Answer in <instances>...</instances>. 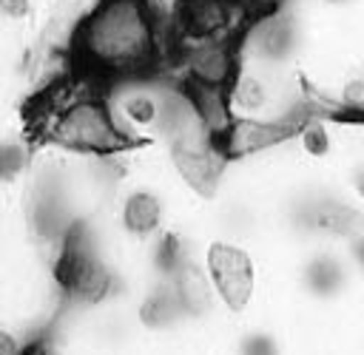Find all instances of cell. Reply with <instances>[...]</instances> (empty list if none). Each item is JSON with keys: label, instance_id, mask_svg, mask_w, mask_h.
Returning a JSON list of instances; mask_svg holds the SVG:
<instances>
[{"label": "cell", "instance_id": "cell-1", "mask_svg": "<svg viewBox=\"0 0 364 355\" xmlns=\"http://www.w3.org/2000/svg\"><path fill=\"white\" fill-rule=\"evenodd\" d=\"M74 60L91 77H139L162 51L145 0H100L74 37Z\"/></svg>", "mask_w": 364, "mask_h": 355}, {"label": "cell", "instance_id": "cell-2", "mask_svg": "<svg viewBox=\"0 0 364 355\" xmlns=\"http://www.w3.org/2000/svg\"><path fill=\"white\" fill-rule=\"evenodd\" d=\"M202 267L233 321L270 315V261L267 253L250 244L205 236Z\"/></svg>", "mask_w": 364, "mask_h": 355}, {"label": "cell", "instance_id": "cell-3", "mask_svg": "<svg viewBox=\"0 0 364 355\" xmlns=\"http://www.w3.org/2000/svg\"><path fill=\"white\" fill-rule=\"evenodd\" d=\"M46 142H54L65 151L74 153H91V156H102V153H119L134 148L119 128L111 119V111L102 99V94L85 97L80 102H74L71 108H65L46 131Z\"/></svg>", "mask_w": 364, "mask_h": 355}, {"label": "cell", "instance_id": "cell-4", "mask_svg": "<svg viewBox=\"0 0 364 355\" xmlns=\"http://www.w3.org/2000/svg\"><path fill=\"white\" fill-rule=\"evenodd\" d=\"M46 0H0L3 34H37Z\"/></svg>", "mask_w": 364, "mask_h": 355}, {"label": "cell", "instance_id": "cell-5", "mask_svg": "<svg viewBox=\"0 0 364 355\" xmlns=\"http://www.w3.org/2000/svg\"><path fill=\"white\" fill-rule=\"evenodd\" d=\"M20 199H23V187L0 179V227H6L20 216Z\"/></svg>", "mask_w": 364, "mask_h": 355}, {"label": "cell", "instance_id": "cell-6", "mask_svg": "<svg viewBox=\"0 0 364 355\" xmlns=\"http://www.w3.org/2000/svg\"><path fill=\"white\" fill-rule=\"evenodd\" d=\"M9 224H11V222H9ZM9 224H6V227H9ZM6 227H0V267H3V258H6V241H9Z\"/></svg>", "mask_w": 364, "mask_h": 355}, {"label": "cell", "instance_id": "cell-7", "mask_svg": "<svg viewBox=\"0 0 364 355\" xmlns=\"http://www.w3.org/2000/svg\"><path fill=\"white\" fill-rule=\"evenodd\" d=\"M46 3H48V0H46Z\"/></svg>", "mask_w": 364, "mask_h": 355}, {"label": "cell", "instance_id": "cell-8", "mask_svg": "<svg viewBox=\"0 0 364 355\" xmlns=\"http://www.w3.org/2000/svg\"><path fill=\"white\" fill-rule=\"evenodd\" d=\"M0 34H3V31H0Z\"/></svg>", "mask_w": 364, "mask_h": 355}]
</instances>
